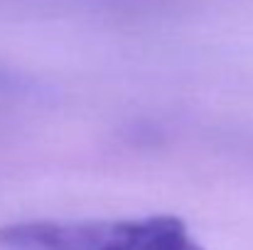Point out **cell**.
Here are the masks:
<instances>
[{
  "mask_svg": "<svg viewBox=\"0 0 253 250\" xmlns=\"http://www.w3.org/2000/svg\"><path fill=\"white\" fill-rule=\"evenodd\" d=\"M0 250H204L174 216L27 221L0 228Z\"/></svg>",
  "mask_w": 253,
  "mask_h": 250,
  "instance_id": "6da1fadb",
  "label": "cell"
},
{
  "mask_svg": "<svg viewBox=\"0 0 253 250\" xmlns=\"http://www.w3.org/2000/svg\"><path fill=\"white\" fill-rule=\"evenodd\" d=\"M0 81H2V76H0Z\"/></svg>",
  "mask_w": 253,
  "mask_h": 250,
  "instance_id": "7a4b0ae2",
  "label": "cell"
}]
</instances>
